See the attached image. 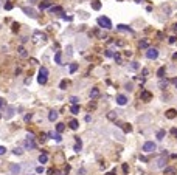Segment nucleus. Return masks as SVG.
Returning a JSON list of instances; mask_svg holds the SVG:
<instances>
[{
    "instance_id": "nucleus-1",
    "label": "nucleus",
    "mask_w": 177,
    "mask_h": 175,
    "mask_svg": "<svg viewBox=\"0 0 177 175\" xmlns=\"http://www.w3.org/2000/svg\"><path fill=\"white\" fill-rule=\"evenodd\" d=\"M96 22H98V25L101 26V28H104V30H110L112 26V20L109 19V17H106V16H101V17H98L96 19Z\"/></svg>"
},
{
    "instance_id": "nucleus-2",
    "label": "nucleus",
    "mask_w": 177,
    "mask_h": 175,
    "mask_svg": "<svg viewBox=\"0 0 177 175\" xmlns=\"http://www.w3.org/2000/svg\"><path fill=\"white\" fill-rule=\"evenodd\" d=\"M47 81H48V70L45 67H41L39 70V76H37V82H39L41 85H45Z\"/></svg>"
},
{
    "instance_id": "nucleus-3",
    "label": "nucleus",
    "mask_w": 177,
    "mask_h": 175,
    "mask_svg": "<svg viewBox=\"0 0 177 175\" xmlns=\"http://www.w3.org/2000/svg\"><path fill=\"white\" fill-rule=\"evenodd\" d=\"M157 149V144L154 143V141H146L145 144H143V147H142V150L143 152H146V153H149V152H154Z\"/></svg>"
},
{
    "instance_id": "nucleus-4",
    "label": "nucleus",
    "mask_w": 177,
    "mask_h": 175,
    "mask_svg": "<svg viewBox=\"0 0 177 175\" xmlns=\"http://www.w3.org/2000/svg\"><path fill=\"white\" fill-rule=\"evenodd\" d=\"M146 58H148L149 61L157 59V58H158V50H157V48H148V51H146Z\"/></svg>"
},
{
    "instance_id": "nucleus-5",
    "label": "nucleus",
    "mask_w": 177,
    "mask_h": 175,
    "mask_svg": "<svg viewBox=\"0 0 177 175\" xmlns=\"http://www.w3.org/2000/svg\"><path fill=\"white\" fill-rule=\"evenodd\" d=\"M22 171L20 168V164H17V163H13V164H9V172H11V175H19Z\"/></svg>"
},
{
    "instance_id": "nucleus-6",
    "label": "nucleus",
    "mask_w": 177,
    "mask_h": 175,
    "mask_svg": "<svg viewBox=\"0 0 177 175\" xmlns=\"http://www.w3.org/2000/svg\"><path fill=\"white\" fill-rule=\"evenodd\" d=\"M140 98H142V101H145V102H149V101L152 99V93H151V91H148V90H142Z\"/></svg>"
},
{
    "instance_id": "nucleus-7",
    "label": "nucleus",
    "mask_w": 177,
    "mask_h": 175,
    "mask_svg": "<svg viewBox=\"0 0 177 175\" xmlns=\"http://www.w3.org/2000/svg\"><path fill=\"white\" fill-rule=\"evenodd\" d=\"M22 11L28 16V17H31V19H36V17H37V13L33 10V8H28V6H23L22 8Z\"/></svg>"
},
{
    "instance_id": "nucleus-8",
    "label": "nucleus",
    "mask_w": 177,
    "mask_h": 175,
    "mask_svg": "<svg viewBox=\"0 0 177 175\" xmlns=\"http://www.w3.org/2000/svg\"><path fill=\"white\" fill-rule=\"evenodd\" d=\"M155 168H158V169L166 168V155H162L160 158H158V160L155 161Z\"/></svg>"
},
{
    "instance_id": "nucleus-9",
    "label": "nucleus",
    "mask_w": 177,
    "mask_h": 175,
    "mask_svg": "<svg viewBox=\"0 0 177 175\" xmlns=\"http://www.w3.org/2000/svg\"><path fill=\"white\" fill-rule=\"evenodd\" d=\"M14 112H16V108H14L13 105H9V107H6V110H5V113H6V115H5V118H6V119H9V118H13V116H14Z\"/></svg>"
},
{
    "instance_id": "nucleus-10",
    "label": "nucleus",
    "mask_w": 177,
    "mask_h": 175,
    "mask_svg": "<svg viewBox=\"0 0 177 175\" xmlns=\"http://www.w3.org/2000/svg\"><path fill=\"white\" fill-rule=\"evenodd\" d=\"M117 104L118 105H126L127 104V98L124 95H117Z\"/></svg>"
},
{
    "instance_id": "nucleus-11",
    "label": "nucleus",
    "mask_w": 177,
    "mask_h": 175,
    "mask_svg": "<svg viewBox=\"0 0 177 175\" xmlns=\"http://www.w3.org/2000/svg\"><path fill=\"white\" fill-rule=\"evenodd\" d=\"M165 115H166L168 119H174V118L177 116V110H175V108H169V110H166Z\"/></svg>"
},
{
    "instance_id": "nucleus-12",
    "label": "nucleus",
    "mask_w": 177,
    "mask_h": 175,
    "mask_svg": "<svg viewBox=\"0 0 177 175\" xmlns=\"http://www.w3.org/2000/svg\"><path fill=\"white\" fill-rule=\"evenodd\" d=\"M75 138H76V144H75V147H73V149H75V152H79V150L82 149V143H81V138H79V136H75Z\"/></svg>"
},
{
    "instance_id": "nucleus-13",
    "label": "nucleus",
    "mask_w": 177,
    "mask_h": 175,
    "mask_svg": "<svg viewBox=\"0 0 177 175\" xmlns=\"http://www.w3.org/2000/svg\"><path fill=\"white\" fill-rule=\"evenodd\" d=\"M54 61H56V64H58V65H62V53H61V51H56Z\"/></svg>"
},
{
    "instance_id": "nucleus-14",
    "label": "nucleus",
    "mask_w": 177,
    "mask_h": 175,
    "mask_svg": "<svg viewBox=\"0 0 177 175\" xmlns=\"http://www.w3.org/2000/svg\"><path fill=\"white\" fill-rule=\"evenodd\" d=\"M69 127L72 129V130H78V127H79V123L76 121V119H72V121L69 123Z\"/></svg>"
},
{
    "instance_id": "nucleus-15",
    "label": "nucleus",
    "mask_w": 177,
    "mask_h": 175,
    "mask_svg": "<svg viewBox=\"0 0 177 175\" xmlns=\"http://www.w3.org/2000/svg\"><path fill=\"white\" fill-rule=\"evenodd\" d=\"M117 28H118L120 31H129V33H132V28H130V26H127V25H123V23L117 25Z\"/></svg>"
},
{
    "instance_id": "nucleus-16",
    "label": "nucleus",
    "mask_w": 177,
    "mask_h": 175,
    "mask_svg": "<svg viewBox=\"0 0 177 175\" xmlns=\"http://www.w3.org/2000/svg\"><path fill=\"white\" fill-rule=\"evenodd\" d=\"M48 119L51 123H54L56 119H58V112H56V110H51V112L48 113Z\"/></svg>"
},
{
    "instance_id": "nucleus-17",
    "label": "nucleus",
    "mask_w": 177,
    "mask_h": 175,
    "mask_svg": "<svg viewBox=\"0 0 177 175\" xmlns=\"http://www.w3.org/2000/svg\"><path fill=\"white\" fill-rule=\"evenodd\" d=\"M177 169L175 168H165V175H175Z\"/></svg>"
},
{
    "instance_id": "nucleus-18",
    "label": "nucleus",
    "mask_w": 177,
    "mask_h": 175,
    "mask_svg": "<svg viewBox=\"0 0 177 175\" xmlns=\"http://www.w3.org/2000/svg\"><path fill=\"white\" fill-rule=\"evenodd\" d=\"M138 68H140L138 62H135V61H132V62H130V65H129V70H130V71H137Z\"/></svg>"
},
{
    "instance_id": "nucleus-19",
    "label": "nucleus",
    "mask_w": 177,
    "mask_h": 175,
    "mask_svg": "<svg viewBox=\"0 0 177 175\" xmlns=\"http://www.w3.org/2000/svg\"><path fill=\"white\" fill-rule=\"evenodd\" d=\"M92 8H93L95 11L101 10V2H99V0H93V2H92Z\"/></svg>"
},
{
    "instance_id": "nucleus-20",
    "label": "nucleus",
    "mask_w": 177,
    "mask_h": 175,
    "mask_svg": "<svg viewBox=\"0 0 177 175\" xmlns=\"http://www.w3.org/2000/svg\"><path fill=\"white\" fill-rule=\"evenodd\" d=\"M47 161H48V155H47L45 152H44V153H41V155H39V163H42V164H44V163H47Z\"/></svg>"
},
{
    "instance_id": "nucleus-21",
    "label": "nucleus",
    "mask_w": 177,
    "mask_h": 175,
    "mask_svg": "<svg viewBox=\"0 0 177 175\" xmlns=\"http://www.w3.org/2000/svg\"><path fill=\"white\" fill-rule=\"evenodd\" d=\"M67 87H69V81L67 79H62L61 84H59V88L61 90H67Z\"/></svg>"
},
{
    "instance_id": "nucleus-22",
    "label": "nucleus",
    "mask_w": 177,
    "mask_h": 175,
    "mask_svg": "<svg viewBox=\"0 0 177 175\" xmlns=\"http://www.w3.org/2000/svg\"><path fill=\"white\" fill-rule=\"evenodd\" d=\"M56 130H58V133H62V132L65 130V124L58 123V124H56Z\"/></svg>"
},
{
    "instance_id": "nucleus-23",
    "label": "nucleus",
    "mask_w": 177,
    "mask_h": 175,
    "mask_svg": "<svg viewBox=\"0 0 177 175\" xmlns=\"http://www.w3.org/2000/svg\"><path fill=\"white\" fill-rule=\"evenodd\" d=\"M41 37H42V40H45V39H47V36L42 34L41 31H34V39H41Z\"/></svg>"
},
{
    "instance_id": "nucleus-24",
    "label": "nucleus",
    "mask_w": 177,
    "mask_h": 175,
    "mask_svg": "<svg viewBox=\"0 0 177 175\" xmlns=\"http://www.w3.org/2000/svg\"><path fill=\"white\" fill-rule=\"evenodd\" d=\"M99 95V90L96 88V87H93L92 90H90V98H96Z\"/></svg>"
},
{
    "instance_id": "nucleus-25",
    "label": "nucleus",
    "mask_w": 177,
    "mask_h": 175,
    "mask_svg": "<svg viewBox=\"0 0 177 175\" xmlns=\"http://www.w3.org/2000/svg\"><path fill=\"white\" fill-rule=\"evenodd\" d=\"M70 112H72L73 115H78V113H79V105H78V104L72 105V107H70Z\"/></svg>"
},
{
    "instance_id": "nucleus-26",
    "label": "nucleus",
    "mask_w": 177,
    "mask_h": 175,
    "mask_svg": "<svg viewBox=\"0 0 177 175\" xmlns=\"http://www.w3.org/2000/svg\"><path fill=\"white\" fill-rule=\"evenodd\" d=\"M168 84H169V82H168V81H165V79H162L160 82H158V87H160L162 90H165V88L168 87Z\"/></svg>"
},
{
    "instance_id": "nucleus-27",
    "label": "nucleus",
    "mask_w": 177,
    "mask_h": 175,
    "mask_svg": "<svg viewBox=\"0 0 177 175\" xmlns=\"http://www.w3.org/2000/svg\"><path fill=\"white\" fill-rule=\"evenodd\" d=\"M165 71H166V67H160V68H158V71H157V76L158 78H163L165 76Z\"/></svg>"
},
{
    "instance_id": "nucleus-28",
    "label": "nucleus",
    "mask_w": 177,
    "mask_h": 175,
    "mask_svg": "<svg viewBox=\"0 0 177 175\" xmlns=\"http://www.w3.org/2000/svg\"><path fill=\"white\" fill-rule=\"evenodd\" d=\"M165 135H166L165 130H158V132H157V140H158V141H162L163 138H165Z\"/></svg>"
},
{
    "instance_id": "nucleus-29",
    "label": "nucleus",
    "mask_w": 177,
    "mask_h": 175,
    "mask_svg": "<svg viewBox=\"0 0 177 175\" xmlns=\"http://www.w3.org/2000/svg\"><path fill=\"white\" fill-rule=\"evenodd\" d=\"M19 54H20L22 58H28V53H26V50L23 47H19Z\"/></svg>"
},
{
    "instance_id": "nucleus-30",
    "label": "nucleus",
    "mask_w": 177,
    "mask_h": 175,
    "mask_svg": "<svg viewBox=\"0 0 177 175\" xmlns=\"http://www.w3.org/2000/svg\"><path fill=\"white\" fill-rule=\"evenodd\" d=\"M51 13H59V14H64L61 6H51Z\"/></svg>"
},
{
    "instance_id": "nucleus-31",
    "label": "nucleus",
    "mask_w": 177,
    "mask_h": 175,
    "mask_svg": "<svg viewBox=\"0 0 177 175\" xmlns=\"http://www.w3.org/2000/svg\"><path fill=\"white\" fill-rule=\"evenodd\" d=\"M70 102H72L73 105L78 104V102H79V98H78V96H70Z\"/></svg>"
},
{
    "instance_id": "nucleus-32",
    "label": "nucleus",
    "mask_w": 177,
    "mask_h": 175,
    "mask_svg": "<svg viewBox=\"0 0 177 175\" xmlns=\"http://www.w3.org/2000/svg\"><path fill=\"white\" fill-rule=\"evenodd\" d=\"M78 70V64H70V73H75V71H76Z\"/></svg>"
},
{
    "instance_id": "nucleus-33",
    "label": "nucleus",
    "mask_w": 177,
    "mask_h": 175,
    "mask_svg": "<svg viewBox=\"0 0 177 175\" xmlns=\"http://www.w3.org/2000/svg\"><path fill=\"white\" fill-rule=\"evenodd\" d=\"M123 130L124 132H132V126L130 124H123Z\"/></svg>"
},
{
    "instance_id": "nucleus-34",
    "label": "nucleus",
    "mask_w": 177,
    "mask_h": 175,
    "mask_svg": "<svg viewBox=\"0 0 177 175\" xmlns=\"http://www.w3.org/2000/svg\"><path fill=\"white\" fill-rule=\"evenodd\" d=\"M107 118H109V119H112V121H115V119L118 118V115H115V112H110V113L107 115Z\"/></svg>"
},
{
    "instance_id": "nucleus-35",
    "label": "nucleus",
    "mask_w": 177,
    "mask_h": 175,
    "mask_svg": "<svg viewBox=\"0 0 177 175\" xmlns=\"http://www.w3.org/2000/svg\"><path fill=\"white\" fill-rule=\"evenodd\" d=\"M140 47H142V48H148L149 47V42L148 40H142V42H140Z\"/></svg>"
},
{
    "instance_id": "nucleus-36",
    "label": "nucleus",
    "mask_w": 177,
    "mask_h": 175,
    "mask_svg": "<svg viewBox=\"0 0 177 175\" xmlns=\"http://www.w3.org/2000/svg\"><path fill=\"white\" fill-rule=\"evenodd\" d=\"M23 153V150L20 149V147H16V149H14V155H22Z\"/></svg>"
},
{
    "instance_id": "nucleus-37",
    "label": "nucleus",
    "mask_w": 177,
    "mask_h": 175,
    "mask_svg": "<svg viewBox=\"0 0 177 175\" xmlns=\"http://www.w3.org/2000/svg\"><path fill=\"white\" fill-rule=\"evenodd\" d=\"M53 136H54V140L58 141V143H61V141H62V136H61V133H56V135H53Z\"/></svg>"
},
{
    "instance_id": "nucleus-38",
    "label": "nucleus",
    "mask_w": 177,
    "mask_h": 175,
    "mask_svg": "<svg viewBox=\"0 0 177 175\" xmlns=\"http://www.w3.org/2000/svg\"><path fill=\"white\" fill-rule=\"evenodd\" d=\"M104 54H106V56H107V58H112V56H115V54H114V53H112L110 50H106V53H104Z\"/></svg>"
},
{
    "instance_id": "nucleus-39",
    "label": "nucleus",
    "mask_w": 177,
    "mask_h": 175,
    "mask_svg": "<svg viewBox=\"0 0 177 175\" xmlns=\"http://www.w3.org/2000/svg\"><path fill=\"white\" fill-rule=\"evenodd\" d=\"M36 172H37V174H44V168H42V166H37V168H36Z\"/></svg>"
},
{
    "instance_id": "nucleus-40",
    "label": "nucleus",
    "mask_w": 177,
    "mask_h": 175,
    "mask_svg": "<svg viewBox=\"0 0 177 175\" xmlns=\"http://www.w3.org/2000/svg\"><path fill=\"white\" fill-rule=\"evenodd\" d=\"M171 135L174 136V138H177V129L174 127V129H171Z\"/></svg>"
},
{
    "instance_id": "nucleus-41",
    "label": "nucleus",
    "mask_w": 177,
    "mask_h": 175,
    "mask_svg": "<svg viewBox=\"0 0 177 175\" xmlns=\"http://www.w3.org/2000/svg\"><path fill=\"white\" fill-rule=\"evenodd\" d=\"M78 175H86V169H84V168H81V169L78 171Z\"/></svg>"
},
{
    "instance_id": "nucleus-42",
    "label": "nucleus",
    "mask_w": 177,
    "mask_h": 175,
    "mask_svg": "<svg viewBox=\"0 0 177 175\" xmlns=\"http://www.w3.org/2000/svg\"><path fill=\"white\" fill-rule=\"evenodd\" d=\"M13 31H19V23H13Z\"/></svg>"
},
{
    "instance_id": "nucleus-43",
    "label": "nucleus",
    "mask_w": 177,
    "mask_h": 175,
    "mask_svg": "<svg viewBox=\"0 0 177 175\" xmlns=\"http://www.w3.org/2000/svg\"><path fill=\"white\" fill-rule=\"evenodd\" d=\"M177 39H175V36H172V37H169V43H175Z\"/></svg>"
},
{
    "instance_id": "nucleus-44",
    "label": "nucleus",
    "mask_w": 177,
    "mask_h": 175,
    "mask_svg": "<svg viewBox=\"0 0 177 175\" xmlns=\"http://www.w3.org/2000/svg\"><path fill=\"white\" fill-rule=\"evenodd\" d=\"M2 107H5V99L0 98V108H2Z\"/></svg>"
},
{
    "instance_id": "nucleus-45",
    "label": "nucleus",
    "mask_w": 177,
    "mask_h": 175,
    "mask_svg": "<svg viewBox=\"0 0 177 175\" xmlns=\"http://www.w3.org/2000/svg\"><path fill=\"white\" fill-rule=\"evenodd\" d=\"M5 152H6V149H5V147H3V146H0V155H3Z\"/></svg>"
},
{
    "instance_id": "nucleus-46",
    "label": "nucleus",
    "mask_w": 177,
    "mask_h": 175,
    "mask_svg": "<svg viewBox=\"0 0 177 175\" xmlns=\"http://www.w3.org/2000/svg\"><path fill=\"white\" fill-rule=\"evenodd\" d=\"M5 8H6V10H13V5H11V3H6Z\"/></svg>"
},
{
    "instance_id": "nucleus-47",
    "label": "nucleus",
    "mask_w": 177,
    "mask_h": 175,
    "mask_svg": "<svg viewBox=\"0 0 177 175\" xmlns=\"http://www.w3.org/2000/svg\"><path fill=\"white\" fill-rule=\"evenodd\" d=\"M31 116H33L31 113H30V115H26V116H25V121H30V119H31Z\"/></svg>"
},
{
    "instance_id": "nucleus-48",
    "label": "nucleus",
    "mask_w": 177,
    "mask_h": 175,
    "mask_svg": "<svg viewBox=\"0 0 177 175\" xmlns=\"http://www.w3.org/2000/svg\"><path fill=\"white\" fill-rule=\"evenodd\" d=\"M126 90H132V84H126Z\"/></svg>"
},
{
    "instance_id": "nucleus-49",
    "label": "nucleus",
    "mask_w": 177,
    "mask_h": 175,
    "mask_svg": "<svg viewBox=\"0 0 177 175\" xmlns=\"http://www.w3.org/2000/svg\"><path fill=\"white\" fill-rule=\"evenodd\" d=\"M123 171L127 174V164H123Z\"/></svg>"
},
{
    "instance_id": "nucleus-50",
    "label": "nucleus",
    "mask_w": 177,
    "mask_h": 175,
    "mask_svg": "<svg viewBox=\"0 0 177 175\" xmlns=\"http://www.w3.org/2000/svg\"><path fill=\"white\" fill-rule=\"evenodd\" d=\"M172 84H175V88H177V78H174V79H172Z\"/></svg>"
},
{
    "instance_id": "nucleus-51",
    "label": "nucleus",
    "mask_w": 177,
    "mask_h": 175,
    "mask_svg": "<svg viewBox=\"0 0 177 175\" xmlns=\"http://www.w3.org/2000/svg\"><path fill=\"white\" fill-rule=\"evenodd\" d=\"M28 2H30V5H34V3L37 2V0H28Z\"/></svg>"
},
{
    "instance_id": "nucleus-52",
    "label": "nucleus",
    "mask_w": 177,
    "mask_h": 175,
    "mask_svg": "<svg viewBox=\"0 0 177 175\" xmlns=\"http://www.w3.org/2000/svg\"><path fill=\"white\" fill-rule=\"evenodd\" d=\"M107 175H115V171H112V172H109Z\"/></svg>"
},
{
    "instance_id": "nucleus-53",
    "label": "nucleus",
    "mask_w": 177,
    "mask_h": 175,
    "mask_svg": "<svg viewBox=\"0 0 177 175\" xmlns=\"http://www.w3.org/2000/svg\"><path fill=\"white\" fill-rule=\"evenodd\" d=\"M172 59H174V61H177V53H175L174 56H172Z\"/></svg>"
},
{
    "instance_id": "nucleus-54",
    "label": "nucleus",
    "mask_w": 177,
    "mask_h": 175,
    "mask_svg": "<svg viewBox=\"0 0 177 175\" xmlns=\"http://www.w3.org/2000/svg\"><path fill=\"white\" fill-rule=\"evenodd\" d=\"M174 31L177 33V23H174Z\"/></svg>"
},
{
    "instance_id": "nucleus-55",
    "label": "nucleus",
    "mask_w": 177,
    "mask_h": 175,
    "mask_svg": "<svg viewBox=\"0 0 177 175\" xmlns=\"http://www.w3.org/2000/svg\"><path fill=\"white\" fill-rule=\"evenodd\" d=\"M135 2H137V3H142V2H145V0H135Z\"/></svg>"
},
{
    "instance_id": "nucleus-56",
    "label": "nucleus",
    "mask_w": 177,
    "mask_h": 175,
    "mask_svg": "<svg viewBox=\"0 0 177 175\" xmlns=\"http://www.w3.org/2000/svg\"><path fill=\"white\" fill-rule=\"evenodd\" d=\"M0 6H2V2H0Z\"/></svg>"
},
{
    "instance_id": "nucleus-57",
    "label": "nucleus",
    "mask_w": 177,
    "mask_h": 175,
    "mask_svg": "<svg viewBox=\"0 0 177 175\" xmlns=\"http://www.w3.org/2000/svg\"><path fill=\"white\" fill-rule=\"evenodd\" d=\"M0 118H2V113H0Z\"/></svg>"
},
{
    "instance_id": "nucleus-58",
    "label": "nucleus",
    "mask_w": 177,
    "mask_h": 175,
    "mask_svg": "<svg viewBox=\"0 0 177 175\" xmlns=\"http://www.w3.org/2000/svg\"><path fill=\"white\" fill-rule=\"evenodd\" d=\"M118 2H121V0H118Z\"/></svg>"
}]
</instances>
